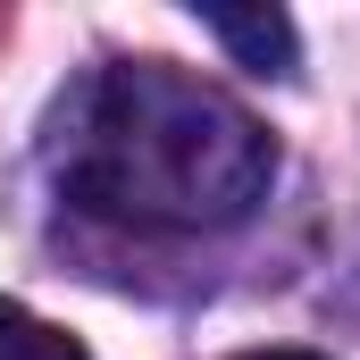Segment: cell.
Returning a JSON list of instances; mask_svg holds the SVG:
<instances>
[{
  "mask_svg": "<svg viewBox=\"0 0 360 360\" xmlns=\"http://www.w3.org/2000/svg\"><path fill=\"white\" fill-rule=\"evenodd\" d=\"M201 25L243 59V68H260V76H293V17H276V8H201Z\"/></svg>",
  "mask_w": 360,
  "mask_h": 360,
  "instance_id": "7a4b0ae2",
  "label": "cell"
},
{
  "mask_svg": "<svg viewBox=\"0 0 360 360\" xmlns=\"http://www.w3.org/2000/svg\"><path fill=\"white\" fill-rule=\"evenodd\" d=\"M0 360H92L68 327H51V319H34L25 302H0Z\"/></svg>",
  "mask_w": 360,
  "mask_h": 360,
  "instance_id": "3957f363",
  "label": "cell"
},
{
  "mask_svg": "<svg viewBox=\"0 0 360 360\" xmlns=\"http://www.w3.org/2000/svg\"><path fill=\"white\" fill-rule=\"evenodd\" d=\"M59 193L134 235H218L269 201L276 143L235 92L168 59H109L51 109Z\"/></svg>",
  "mask_w": 360,
  "mask_h": 360,
  "instance_id": "6da1fadb",
  "label": "cell"
},
{
  "mask_svg": "<svg viewBox=\"0 0 360 360\" xmlns=\"http://www.w3.org/2000/svg\"><path fill=\"white\" fill-rule=\"evenodd\" d=\"M235 360H319V352H235Z\"/></svg>",
  "mask_w": 360,
  "mask_h": 360,
  "instance_id": "277c9868",
  "label": "cell"
}]
</instances>
